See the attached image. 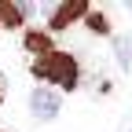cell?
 <instances>
[{"label": "cell", "instance_id": "3957f363", "mask_svg": "<svg viewBox=\"0 0 132 132\" xmlns=\"http://www.w3.org/2000/svg\"><path fill=\"white\" fill-rule=\"evenodd\" d=\"M88 7H85V0H70V4H62V7H55L52 11V29H66L73 19H81Z\"/></svg>", "mask_w": 132, "mask_h": 132}, {"label": "cell", "instance_id": "8992f818", "mask_svg": "<svg viewBox=\"0 0 132 132\" xmlns=\"http://www.w3.org/2000/svg\"><path fill=\"white\" fill-rule=\"evenodd\" d=\"M26 44L33 48V52H40V55H48V52H52V40H48L44 33H29V37H26Z\"/></svg>", "mask_w": 132, "mask_h": 132}, {"label": "cell", "instance_id": "7a4b0ae2", "mask_svg": "<svg viewBox=\"0 0 132 132\" xmlns=\"http://www.w3.org/2000/svg\"><path fill=\"white\" fill-rule=\"evenodd\" d=\"M29 106H33V114H37L40 121H52L55 114H59V95L52 88H37V92L29 95Z\"/></svg>", "mask_w": 132, "mask_h": 132}, {"label": "cell", "instance_id": "5b68a950", "mask_svg": "<svg viewBox=\"0 0 132 132\" xmlns=\"http://www.w3.org/2000/svg\"><path fill=\"white\" fill-rule=\"evenodd\" d=\"M118 62L125 66V70L132 66V33H128V37H121V40H118Z\"/></svg>", "mask_w": 132, "mask_h": 132}, {"label": "cell", "instance_id": "6da1fadb", "mask_svg": "<svg viewBox=\"0 0 132 132\" xmlns=\"http://www.w3.org/2000/svg\"><path fill=\"white\" fill-rule=\"evenodd\" d=\"M33 70H37V77L52 81V85H59V88H73L77 77H81L77 59L66 55V52H48V55H40L37 62H33Z\"/></svg>", "mask_w": 132, "mask_h": 132}, {"label": "cell", "instance_id": "52a82bcc", "mask_svg": "<svg viewBox=\"0 0 132 132\" xmlns=\"http://www.w3.org/2000/svg\"><path fill=\"white\" fill-rule=\"evenodd\" d=\"M88 26L95 33H106V19H103V15H88Z\"/></svg>", "mask_w": 132, "mask_h": 132}, {"label": "cell", "instance_id": "277c9868", "mask_svg": "<svg viewBox=\"0 0 132 132\" xmlns=\"http://www.w3.org/2000/svg\"><path fill=\"white\" fill-rule=\"evenodd\" d=\"M29 7H19V4H0V22L4 26H22L26 22Z\"/></svg>", "mask_w": 132, "mask_h": 132}]
</instances>
